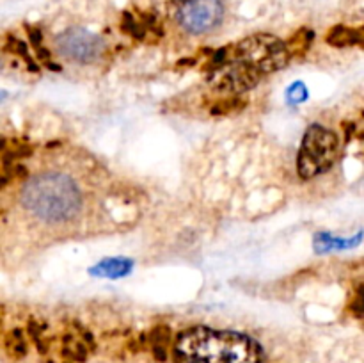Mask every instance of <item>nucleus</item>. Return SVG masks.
<instances>
[{
    "mask_svg": "<svg viewBox=\"0 0 364 363\" xmlns=\"http://www.w3.org/2000/svg\"><path fill=\"white\" fill-rule=\"evenodd\" d=\"M224 8L220 0H185L176 11L181 27L190 34L208 33L222 20Z\"/></svg>",
    "mask_w": 364,
    "mask_h": 363,
    "instance_id": "39448f33",
    "label": "nucleus"
},
{
    "mask_svg": "<svg viewBox=\"0 0 364 363\" xmlns=\"http://www.w3.org/2000/svg\"><path fill=\"white\" fill-rule=\"evenodd\" d=\"M331 47H338V49H347V47H356V45L363 43V34L361 29H350L345 25H336L332 27L325 38Z\"/></svg>",
    "mask_w": 364,
    "mask_h": 363,
    "instance_id": "6e6552de",
    "label": "nucleus"
},
{
    "mask_svg": "<svg viewBox=\"0 0 364 363\" xmlns=\"http://www.w3.org/2000/svg\"><path fill=\"white\" fill-rule=\"evenodd\" d=\"M169 337H171V331L167 326H155L149 331V344H151L153 355L158 362H164L165 360V347H167Z\"/></svg>",
    "mask_w": 364,
    "mask_h": 363,
    "instance_id": "9d476101",
    "label": "nucleus"
},
{
    "mask_svg": "<svg viewBox=\"0 0 364 363\" xmlns=\"http://www.w3.org/2000/svg\"><path fill=\"white\" fill-rule=\"evenodd\" d=\"M340 152L338 136L320 123H313L304 134L297 157V171L302 180H311L331 170Z\"/></svg>",
    "mask_w": 364,
    "mask_h": 363,
    "instance_id": "20e7f679",
    "label": "nucleus"
},
{
    "mask_svg": "<svg viewBox=\"0 0 364 363\" xmlns=\"http://www.w3.org/2000/svg\"><path fill=\"white\" fill-rule=\"evenodd\" d=\"M350 310H352V314L356 315L357 319H361L363 317V287H359L356 292V299H354V302L350 305Z\"/></svg>",
    "mask_w": 364,
    "mask_h": 363,
    "instance_id": "f3484780",
    "label": "nucleus"
},
{
    "mask_svg": "<svg viewBox=\"0 0 364 363\" xmlns=\"http://www.w3.org/2000/svg\"><path fill=\"white\" fill-rule=\"evenodd\" d=\"M6 351L13 358H22L27 355V342L22 330H13L6 339Z\"/></svg>",
    "mask_w": 364,
    "mask_h": 363,
    "instance_id": "4468645a",
    "label": "nucleus"
},
{
    "mask_svg": "<svg viewBox=\"0 0 364 363\" xmlns=\"http://www.w3.org/2000/svg\"><path fill=\"white\" fill-rule=\"evenodd\" d=\"M155 2V9L162 15H171V13H176L178 9L183 6L185 0H153Z\"/></svg>",
    "mask_w": 364,
    "mask_h": 363,
    "instance_id": "dca6fc26",
    "label": "nucleus"
},
{
    "mask_svg": "<svg viewBox=\"0 0 364 363\" xmlns=\"http://www.w3.org/2000/svg\"><path fill=\"white\" fill-rule=\"evenodd\" d=\"M308 97H309V91L304 86V82H295V84H292L288 89H286V100H288V104L292 105L302 104V102L308 100Z\"/></svg>",
    "mask_w": 364,
    "mask_h": 363,
    "instance_id": "2eb2a0df",
    "label": "nucleus"
},
{
    "mask_svg": "<svg viewBox=\"0 0 364 363\" xmlns=\"http://www.w3.org/2000/svg\"><path fill=\"white\" fill-rule=\"evenodd\" d=\"M22 205L41 221L65 223L81 212L82 194L72 178L44 173L25 184Z\"/></svg>",
    "mask_w": 364,
    "mask_h": 363,
    "instance_id": "f03ea898",
    "label": "nucleus"
},
{
    "mask_svg": "<svg viewBox=\"0 0 364 363\" xmlns=\"http://www.w3.org/2000/svg\"><path fill=\"white\" fill-rule=\"evenodd\" d=\"M6 52H11V54H17V56H20L22 59L25 60V65L28 66V70L34 73L40 72V66L34 63V59L31 57V54H28V49H27V45L24 43V41L17 40V38H13L9 36L8 40H6V47H4Z\"/></svg>",
    "mask_w": 364,
    "mask_h": 363,
    "instance_id": "ddd939ff",
    "label": "nucleus"
},
{
    "mask_svg": "<svg viewBox=\"0 0 364 363\" xmlns=\"http://www.w3.org/2000/svg\"><path fill=\"white\" fill-rule=\"evenodd\" d=\"M172 358L174 363H263L265 353L244 333L194 326L176 337Z\"/></svg>",
    "mask_w": 364,
    "mask_h": 363,
    "instance_id": "f257e3e1",
    "label": "nucleus"
},
{
    "mask_svg": "<svg viewBox=\"0 0 364 363\" xmlns=\"http://www.w3.org/2000/svg\"><path fill=\"white\" fill-rule=\"evenodd\" d=\"M313 38H315L313 31H309V29H300L295 36L290 38L288 43H284V47H286V50H288V56L292 57V56H300V54H304L306 50L311 47Z\"/></svg>",
    "mask_w": 364,
    "mask_h": 363,
    "instance_id": "f8f14e48",
    "label": "nucleus"
},
{
    "mask_svg": "<svg viewBox=\"0 0 364 363\" xmlns=\"http://www.w3.org/2000/svg\"><path fill=\"white\" fill-rule=\"evenodd\" d=\"M6 98H8V93H6V91H2V89H0V104H2V102H4Z\"/></svg>",
    "mask_w": 364,
    "mask_h": 363,
    "instance_id": "aec40b11",
    "label": "nucleus"
},
{
    "mask_svg": "<svg viewBox=\"0 0 364 363\" xmlns=\"http://www.w3.org/2000/svg\"><path fill=\"white\" fill-rule=\"evenodd\" d=\"M56 47L60 56L68 57L75 63H82V65L97 60L104 52L101 38L81 27L68 29L66 33L60 34L56 41Z\"/></svg>",
    "mask_w": 364,
    "mask_h": 363,
    "instance_id": "423d86ee",
    "label": "nucleus"
},
{
    "mask_svg": "<svg viewBox=\"0 0 364 363\" xmlns=\"http://www.w3.org/2000/svg\"><path fill=\"white\" fill-rule=\"evenodd\" d=\"M226 54L229 59L240 60L249 68L256 70L261 77L279 72L290 60L284 41L270 34H254L242 40L240 43L229 45L226 47Z\"/></svg>",
    "mask_w": 364,
    "mask_h": 363,
    "instance_id": "7ed1b4c3",
    "label": "nucleus"
},
{
    "mask_svg": "<svg viewBox=\"0 0 364 363\" xmlns=\"http://www.w3.org/2000/svg\"><path fill=\"white\" fill-rule=\"evenodd\" d=\"M363 234H357L354 237V241H347V239L341 237H332L329 234H316L315 242H313V248H315L316 253H329V251L334 250H347V248L357 246L361 242Z\"/></svg>",
    "mask_w": 364,
    "mask_h": 363,
    "instance_id": "1a4fd4ad",
    "label": "nucleus"
},
{
    "mask_svg": "<svg viewBox=\"0 0 364 363\" xmlns=\"http://www.w3.org/2000/svg\"><path fill=\"white\" fill-rule=\"evenodd\" d=\"M245 107H247V100H244L242 97H226L217 102V104H213L210 113L213 116H228V114L233 113H240Z\"/></svg>",
    "mask_w": 364,
    "mask_h": 363,
    "instance_id": "9b49d317",
    "label": "nucleus"
},
{
    "mask_svg": "<svg viewBox=\"0 0 364 363\" xmlns=\"http://www.w3.org/2000/svg\"><path fill=\"white\" fill-rule=\"evenodd\" d=\"M132 269H133V260L126 259V257H116V259L101 260V262H98L97 266H92L91 269H89V273H91L92 276H97V278L117 280L130 275Z\"/></svg>",
    "mask_w": 364,
    "mask_h": 363,
    "instance_id": "0eeeda50",
    "label": "nucleus"
},
{
    "mask_svg": "<svg viewBox=\"0 0 364 363\" xmlns=\"http://www.w3.org/2000/svg\"><path fill=\"white\" fill-rule=\"evenodd\" d=\"M343 129H345V139L350 141V139L354 138V132H356V123H343Z\"/></svg>",
    "mask_w": 364,
    "mask_h": 363,
    "instance_id": "a211bd4d",
    "label": "nucleus"
},
{
    "mask_svg": "<svg viewBox=\"0 0 364 363\" xmlns=\"http://www.w3.org/2000/svg\"><path fill=\"white\" fill-rule=\"evenodd\" d=\"M6 146H8V139H6V138H0V155L4 154Z\"/></svg>",
    "mask_w": 364,
    "mask_h": 363,
    "instance_id": "6ab92c4d",
    "label": "nucleus"
}]
</instances>
